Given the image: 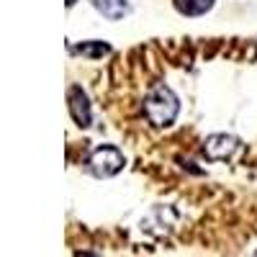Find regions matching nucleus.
Masks as SVG:
<instances>
[{"label":"nucleus","instance_id":"f257e3e1","mask_svg":"<svg viewBox=\"0 0 257 257\" xmlns=\"http://www.w3.org/2000/svg\"><path fill=\"white\" fill-rule=\"evenodd\" d=\"M142 108H144V116H147L149 123L157 126V128H165V126L175 123V118L180 113V100H178V95L170 90L165 82H157L144 95Z\"/></svg>","mask_w":257,"mask_h":257},{"label":"nucleus","instance_id":"f03ea898","mask_svg":"<svg viewBox=\"0 0 257 257\" xmlns=\"http://www.w3.org/2000/svg\"><path fill=\"white\" fill-rule=\"evenodd\" d=\"M123 165H126V157H123V152H121L118 147L100 144V147L93 149L90 157H88V173L95 175V178H100V180H105V178L118 175L121 170H123Z\"/></svg>","mask_w":257,"mask_h":257},{"label":"nucleus","instance_id":"7ed1b4c3","mask_svg":"<svg viewBox=\"0 0 257 257\" xmlns=\"http://www.w3.org/2000/svg\"><path fill=\"white\" fill-rule=\"evenodd\" d=\"M178 221H180V213L173 206H155L142 219V231H147L149 237L162 239V237H170L178 229Z\"/></svg>","mask_w":257,"mask_h":257},{"label":"nucleus","instance_id":"20e7f679","mask_svg":"<svg viewBox=\"0 0 257 257\" xmlns=\"http://www.w3.org/2000/svg\"><path fill=\"white\" fill-rule=\"evenodd\" d=\"M239 149H242V142L234 134H211L203 142V155L213 162H226L237 155Z\"/></svg>","mask_w":257,"mask_h":257},{"label":"nucleus","instance_id":"39448f33","mask_svg":"<svg viewBox=\"0 0 257 257\" xmlns=\"http://www.w3.org/2000/svg\"><path fill=\"white\" fill-rule=\"evenodd\" d=\"M67 105H70V116L75 118V123L80 128H88L93 123V108H90V100L85 95V90L80 85H70L67 90Z\"/></svg>","mask_w":257,"mask_h":257},{"label":"nucleus","instance_id":"423d86ee","mask_svg":"<svg viewBox=\"0 0 257 257\" xmlns=\"http://www.w3.org/2000/svg\"><path fill=\"white\" fill-rule=\"evenodd\" d=\"M93 8L103 13L108 21H121L123 16L132 13V6L126 0H93Z\"/></svg>","mask_w":257,"mask_h":257},{"label":"nucleus","instance_id":"0eeeda50","mask_svg":"<svg viewBox=\"0 0 257 257\" xmlns=\"http://www.w3.org/2000/svg\"><path fill=\"white\" fill-rule=\"evenodd\" d=\"M72 54H82V57H90V59H100L105 54H111V44L108 41H100V39H90V41H80V44L70 47Z\"/></svg>","mask_w":257,"mask_h":257},{"label":"nucleus","instance_id":"6e6552de","mask_svg":"<svg viewBox=\"0 0 257 257\" xmlns=\"http://www.w3.org/2000/svg\"><path fill=\"white\" fill-rule=\"evenodd\" d=\"M216 0H173V6L180 16H188V18H198V16H206Z\"/></svg>","mask_w":257,"mask_h":257},{"label":"nucleus","instance_id":"1a4fd4ad","mask_svg":"<svg viewBox=\"0 0 257 257\" xmlns=\"http://www.w3.org/2000/svg\"><path fill=\"white\" fill-rule=\"evenodd\" d=\"M75 3H77V0H67V6H70V8H72V6H75Z\"/></svg>","mask_w":257,"mask_h":257},{"label":"nucleus","instance_id":"9d476101","mask_svg":"<svg viewBox=\"0 0 257 257\" xmlns=\"http://www.w3.org/2000/svg\"><path fill=\"white\" fill-rule=\"evenodd\" d=\"M254 254H257V249H254Z\"/></svg>","mask_w":257,"mask_h":257}]
</instances>
